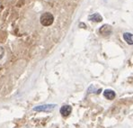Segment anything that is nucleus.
<instances>
[{
	"instance_id": "obj_1",
	"label": "nucleus",
	"mask_w": 133,
	"mask_h": 128,
	"mask_svg": "<svg viewBox=\"0 0 133 128\" xmlns=\"http://www.w3.org/2000/svg\"><path fill=\"white\" fill-rule=\"evenodd\" d=\"M41 23H42L43 26H50L54 22V16L52 14L49 13V12H46V13H43L42 15H41L40 18Z\"/></svg>"
},
{
	"instance_id": "obj_2",
	"label": "nucleus",
	"mask_w": 133,
	"mask_h": 128,
	"mask_svg": "<svg viewBox=\"0 0 133 128\" xmlns=\"http://www.w3.org/2000/svg\"><path fill=\"white\" fill-rule=\"evenodd\" d=\"M56 105H42V106H38V107H35L33 108V111L36 112H50L55 108Z\"/></svg>"
},
{
	"instance_id": "obj_3",
	"label": "nucleus",
	"mask_w": 133,
	"mask_h": 128,
	"mask_svg": "<svg viewBox=\"0 0 133 128\" xmlns=\"http://www.w3.org/2000/svg\"><path fill=\"white\" fill-rule=\"evenodd\" d=\"M99 32L102 35H105V36H107V35H109L111 33V27L108 25H104L100 28Z\"/></svg>"
},
{
	"instance_id": "obj_4",
	"label": "nucleus",
	"mask_w": 133,
	"mask_h": 128,
	"mask_svg": "<svg viewBox=\"0 0 133 128\" xmlns=\"http://www.w3.org/2000/svg\"><path fill=\"white\" fill-rule=\"evenodd\" d=\"M60 114H61L63 117H68V115L71 114L72 111V107L70 106H63L61 108H60Z\"/></svg>"
},
{
	"instance_id": "obj_5",
	"label": "nucleus",
	"mask_w": 133,
	"mask_h": 128,
	"mask_svg": "<svg viewBox=\"0 0 133 128\" xmlns=\"http://www.w3.org/2000/svg\"><path fill=\"white\" fill-rule=\"evenodd\" d=\"M103 96H104V97L107 98V99L112 100V99H114V97L116 95H115V92L113 91V90L106 89V90H104V92H103Z\"/></svg>"
},
{
	"instance_id": "obj_6",
	"label": "nucleus",
	"mask_w": 133,
	"mask_h": 128,
	"mask_svg": "<svg viewBox=\"0 0 133 128\" xmlns=\"http://www.w3.org/2000/svg\"><path fill=\"white\" fill-rule=\"evenodd\" d=\"M123 39L128 44H133V34L130 33H123Z\"/></svg>"
},
{
	"instance_id": "obj_7",
	"label": "nucleus",
	"mask_w": 133,
	"mask_h": 128,
	"mask_svg": "<svg viewBox=\"0 0 133 128\" xmlns=\"http://www.w3.org/2000/svg\"><path fill=\"white\" fill-rule=\"evenodd\" d=\"M88 19H89L90 21H93V22H96V23H99V22H102V20H103V17H102V15H100V14L95 13V14H93V15H89Z\"/></svg>"
},
{
	"instance_id": "obj_8",
	"label": "nucleus",
	"mask_w": 133,
	"mask_h": 128,
	"mask_svg": "<svg viewBox=\"0 0 133 128\" xmlns=\"http://www.w3.org/2000/svg\"><path fill=\"white\" fill-rule=\"evenodd\" d=\"M4 49L2 48V47H0V59L2 58V57H3V55H4Z\"/></svg>"
}]
</instances>
